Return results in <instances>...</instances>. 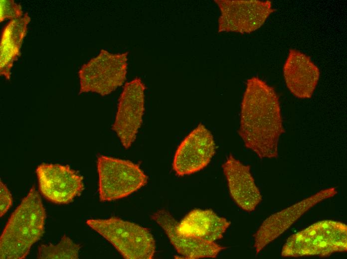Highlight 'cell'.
Instances as JSON below:
<instances>
[{"label":"cell","instance_id":"7c38bea8","mask_svg":"<svg viewBox=\"0 0 347 259\" xmlns=\"http://www.w3.org/2000/svg\"><path fill=\"white\" fill-rule=\"evenodd\" d=\"M151 218L163 229L178 254L185 259L215 258L226 248L215 242L181 234L177 230L178 222L165 209L157 210Z\"/></svg>","mask_w":347,"mask_h":259},{"label":"cell","instance_id":"52a82bcc","mask_svg":"<svg viewBox=\"0 0 347 259\" xmlns=\"http://www.w3.org/2000/svg\"><path fill=\"white\" fill-rule=\"evenodd\" d=\"M220 15L218 32L249 33L260 28L274 12L270 0H215Z\"/></svg>","mask_w":347,"mask_h":259},{"label":"cell","instance_id":"8fae6325","mask_svg":"<svg viewBox=\"0 0 347 259\" xmlns=\"http://www.w3.org/2000/svg\"><path fill=\"white\" fill-rule=\"evenodd\" d=\"M215 150L212 134L204 125L199 124L178 146L173 168L180 176L197 172L208 165Z\"/></svg>","mask_w":347,"mask_h":259},{"label":"cell","instance_id":"8992f818","mask_svg":"<svg viewBox=\"0 0 347 259\" xmlns=\"http://www.w3.org/2000/svg\"><path fill=\"white\" fill-rule=\"evenodd\" d=\"M128 55L102 49L80 69L79 94L90 92L105 96L122 86L126 79Z\"/></svg>","mask_w":347,"mask_h":259},{"label":"cell","instance_id":"2e32d148","mask_svg":"<svg viewBox=\"0 0 347 259\" xmlns=\"http://www.w3.org/2000/svg\"><path fill=\"white\" fill-rule=\"evenodd\" d=\"M30 21L28 13L10 20L3 28L0 41V75L10 78V70L20 54V48Z\"/></svg>","mask_w":347,"mask_h":259},{"label":"cell","instance_id":"ba28073f","mask_svg":"<svg viewBox=\"0 0 347 259\" xmlns=\"http://www.w3.org/2000/svg\"><path fill=\"white\" fill-rule=\"evenodd\" d=\"M145 86L140 78L125 84L118 106L112 130L128 149L136 138L145 111Z\"/></svg>","mask_w":347,"mask_h":259},{"label":"cell","instance_id":"ac0fdd59","mask_svg":"<svg viewBox=\"0 0 347 259\" xmlns=\"http://www.w3.org/2000/svg\"><path fill=\"white\" fill-rule=\"evenodd\" d=\"M22 8L12 0H0V22L6 19H15L23 16Z\"/></svg>","mask_w":347,"mask_h":259},{"label":"cell","instance_id":"5b68a950","mask_svg":"<svg viewBox=\"0 0 347 259\" xmlns=\"http://www.w3.org/2000/svg\"><path fill=\"white\" fill-rule=\"evenodd\" d=\"M97 167L99 198L102 202L127 197L148 183L147 175L129 160L100 155Z\"/></svg>","mask_w":347,"mask_h":259},{"label":"cell","instance_id":"5bb4252c","mask_svg":"<svg viewBox=\"0 0 347 259\" xmlns=\"http://www.w3.org/2000/svg\"><path fill=\"white\" fill-rule=\"evenodd\" d=\"M283 72L286 85L294 96L301 99L312 98L320 71L309 56L298 50L290 49Z\"/></svg>","mask_w":347,"mask_h":259},{"label":"cell","instance_id":"7a4b0ae2","mask_svg":"<svg viewBox=\"0 0 347 259\" xmlns=\"http://www.w3.org/2000/svg\"><path fill=\"white\" fill-rule=\"evenodd\" d=\"M46 212L33 185L9 217L0 238V259H24L44 232Z\"/></svg>","mask_w":347,"mask_h":259},{"label":"cell","instance_id":"d6986e66","mask_svg":"<svg viewBox=\"0 0 347 259\" xmlns=\"http://www.w3.org/2000/svg\"><path fill=\"white\" fill-rule=\"evenodd\" d=\"M12 196L5 184L0 182V216L2 217L12 204Z\"/></svg>","mask_w":347,"mask_h":259},{"label":"cell","instance_id":"6da1fadb","mask_svg":"<svg viewBox=\"0 0 347 259\" xmlns=\"http://www.w3.org/2000/svg\"><path fill=\"white\" fill-rule=\"evenodd\" d=\"M279 97L275 89L258 77L246 82L238 132L245 146L261 158H276L278 143L285 132Z\"/></svg>","mask_w":347,"mask_h":259},{"label":"cell","instance_id":"30bf717a","mask_svg":"<svg viewBox=\"0 0 347 259\" xmlns=\"http://www.w3.org/2000/svg\"><path fill=\"white\" fill-rule=\"evenodd\" d=\"M36 173L41 194L56 204L70 203L84 188L83 177L68 165L42 163Z\"/></svg>","mask_w":347,"mask_h":259},{"label":"cell","instance_id":"4fadbf2b","mask_svg":"<svg viewBox=\"0 0 347 259\" xmlns=\"http://www.w3.org/2000/svg\"><path fill=\"white\" fill-rule=\"evenodd\" d=\"M230 195L241 209L255 210L262 200L261 192L251 172L250 166L230 154L222 165Z\"/></svg>","mask_w":347,"mask_h":259},{"label":"cell","instance_id":"e0dca14e","mask_svg":"<svg viewBox=\"0 0 347 259\" xmlns=\"http://www.w3.org/2000/svg\"><path fill=\"white\" fill-rule=\"evenodd\" d=\"M81 246L74 243L64 235L56 245L42 244L38 248L36 258L38 259H77Z\"/></svg>","mask_w":347,"mask_h":259},{"label":"cell","instance_id":"9a60e30c","mask_svg":"<svg viewBox=\"0 0 347 259\" xmlns=\"http://www.w3.org/2000/svg\"><path fill=\"white\" fill-rule=\"evenodd\" d=\"M230 224L212 210L195 209L178 222L177 230L185 236L215 242L223 237Z\"/></svg>","mask_w":347,"mask_h":259},{"label":"cell","instance_id":"277c9868","mask_svg":"<svg viewBox=\"0 0 347 259\" xmlns=\"http://www.w3.org/2000/svg\"><path fill=\"white\" fill-rule=\"evenodd\" d=\"M87 225L110 243L126 259H152L156 252L153 236L147 228L115 217L90 219Z\"/></svg>","mask_w":347,"mask_h":259},{"label":"cell","instance_id":"3957f363","mask_svg":"<svg viewBox=\"0 0 347 259\" xmlns=\"http://www.w3.org/2000/svg\"><path fill=\"white\" fill-rule=\"evenodd\" d=\"M347 251V226L341 222L319 221L292 235L284 244L283 258H327Z\"/></svg>","mask_w":347,"mask_h":259},{"label":"cell","instance_id":"9c48e42d","mask_svg":"<svg viewBox=\"0 0 347 259\" xmlns=\"http://www.w3.org/2000/svg\"><path fill=\"white\" fill-rule=\"evenodd\" d=\"M337 194L338 191L335 187L324 189L270 215L263 222L253 235L256 254H259L268 244L280 236L310 209Z\"/></svg>","mask_w":347,"mask_h":259}]
</instances>
